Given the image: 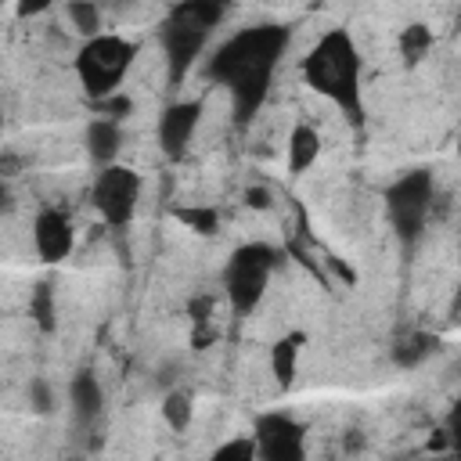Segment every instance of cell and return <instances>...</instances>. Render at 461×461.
Listing matches in <instances>:
<instances>
[{"mask_svg":"<svg viewBox=\"0 0 461 461\" xmlns=\"http://www.w3.org/2000/svg\"><path fill=\"white\" fill-rule=\"evenodd\" d=\"M176 220H180V223H187L194 234H216V227H220V216H216V209H209V205L176 209Z\"/></svg>","mask_w":461,"mask_h":461,"instance_id":"18","label":"cell"},{"mask_svg":"<svg viewBox=\"0 0 461 461\" xmlns=\"http://www.w3.org/2000/svg\"><path fill=\"white\" fill-rule=\"evenodd\" d=\"M29 310H32V317H36V324H40L43 331L54 328V295H50V285H40V288L32 292Z\"/></svg>","mask_w":461,"mask_h":461,"instance_id":"21","label":"cell"},{"mask_svg":"<svg viewBox=\"0 0 461 461\" xmlns=\"http://www.w3.org/2000/svg\"><path fill=\"white\" fill-rule=\"evenodd\" d=\"M385 202H389V216H393V223H396V230H400V238L414 241V238L421 234L425 220H429L432 176H429L425 169L403 173V176H400V180L389 187Z\"/></svg>","mask_w":461,"mask_h":461,"instance_id":"5","label":"cell"},{"mask_svg":"<svg viewBox=\"0 0 461 461\" xmlns=\"http://www.w3.org/2000/svg\"><path fill=\"white\" fill-rule=\"evenodd\" d=\"M432 349H436V339H432V335H425V331H414V335H407V339H400V342H396L393 360H396L400 367H418Z\"/></svg>","mask_w":461,"mask_h":461,"instance_id":"15","label":"cell"},{"mask_svg":"<svg viewBox=\"0 0 461 461\" xmlns=\"http://www.w3.org/2000/svg\"><path fill=\"white\" fill-rule=\"evenodd\" d=\"M68 400H72V411H76L79 421L97 418V411H101V403H104L101 385H97V378H94L90 371H79V375L72 378V385H68Z\"/></svg>","mask_w":461,"mask_h":461,"instance_id":"12","label":"cell"},{"mask_svg":"<svg viewBox=\"0 0 461 461\" xmlns=\"http://www.w3.org/2000/svg\"><path fill=\"white\" fill-rule=\"evenodd\" d=\"M432 461H447V457H432Z\"/></svg>","mask_w":461,"mask_h":461,"instance_id":"28","label":"cell"},{"mask_svg":"<svg viewBox=\"0 0 461 461\" xmlns=\"http://www.w3.org/2000/svg\"><path fill=\"white\" fill-rule=\"evenodd\" d=\"M176 18L191 22V25H202V29H212L220 18H223V7L220 4H209V0H191V4H180L173 7Z\"/></svg>","mask_w":461,"mask_h":461,"instance_id":"16","label":"cell"},{"mask_svg":"<svg viewBox=\"0 0 461 461\" xmlns=\"http://www.w3.org/2000/svg\"><path fill=\"white\" fill-rule=\"evenodd\" d=\"M274 259H277V252H274L270 245H259V241L234 249V256H230V263H227V295H230L234 310L249 313V310L259 303Z\"/></svg>","mask_w":461,"mask_h":461,"instance_id":"4","label":"cell"},{"mask_svg":"<svg viewBox=\"0 0 461 461\" xmlns=\"http://www.w3.org/2000/svg\"><path fill=\"white\" fill-rule=\"evenodd\" d=\"M104 108H108L112 115H115V112L122 115V112H130V101H126V97H108V101H104Z\"/></svg>","mask_w":461,"mask_h":461,"instance_id":"26","label":"cell"},{"mask_svg":"<svg viewBox=\"0 0 461 461\" xmlns=\"http://www.w3.org/2000/svg\"><path fill=\"white\" fill-rule=\"evenodd\" d=\"M317 155H321V137H317V130L295 126V130L288 133V166H292V173L310 169V166L317 162Z\"/></svg>","mask_w":461,"mask_h":461,"instance_id":"13","label":"cell"},{"mask_svg":"<svg viewBox=\"0 0 461 461\" xmlns=\"http://www.w3.org/2000/svg\"><path fill=\"white\" fill-rule=\"evenodd\" d=\"M429 47H432V32H429L425 25H407V29H403V36H400V50H403L407 61L425 58Z\"/></svg>","mask_w":461,"mask_h":461,"instance_id":"19","label":"cell"},{"mask_svg":"<svg viewBox=\"0 0 461 461\" xmlns=\"http://www.w3.org/2000/svg\"><path fill=\"white\" fill-rule=\"evenodd\" d=\"M447 432H450V447L461 454V400L450 407V418H447Z\"/></svg>","mask_w":461,"mask_h":461,"instance_id":"24","label":"cell"},{"mask_svg":"<svg viewBox=\"0 0 461 461\" xmlns=\"http://www.w3.org/2000/svg\"><path fill=\"white\" fill-rule=\"evenodd\" d=\"M252 439L259 461H306V432L288 414H263Z\"/></svg>","mask_w":461,"mask_h":461,"instance_id":"7","label":"cell"},{"mask_svg":"<svg viewBox=\"0 0 461 461\" xmlns=\"http://www.w3.org/2000/svg\"><path fill=\"white\" fill-rule=\"evenodd\" d=\"M256 457H259L256 439H230L212 454V461H256Z\"/></svg>","mask_w":461,"mask_h":461,"instance_id":"22","label":"cell"},{"mask_svg":"<svg viewBox=\"0 0 461 461\" xmlns=\"http://www.w3.org/2000/svg\"><path fill=\"white\" fill-rule=\"evenodd\" d=\"M205 36H209V29L191 25V22L176 18V14H169V25H166V32H162V43H166V54H169L173 79H180V76H184V68L194 61V54L202 50Z\"/></svg>","mask_w":461,"mask_h":461,"instance_id":"9","label":"cell"},{"mask_svg":"<svg viewBox=\"0 0 461 461\" xmlns=\"http://www.w3.org/2000/svg\"><path fill=\"white\" fill-rule=\"evenodd\" d=\"M299 346H303V335H285V339H277L274 349H270V371H274V382H277L281 389H288L292 378H295Z\"/></svg>","mask_w":461,"mask_h":461,"instance_id":"14","label":"cell"},{"mask_svg":"<svg viewBox=\"0 0 461 461\" xmlns=\"http://www.w3.org/2000/svg\"><path fill=\"white\" fill-rule=\"evenodd\" d=\"M32 245L43 263H61L72 252V223L58 209H43L32 223Z\"/></svg>","mask_w":461,"mask_h":461,"instance_id":"8","label":"cell"},{"mask_svg":"<svg viewBox=\"0 0 461 461\" xmlns=\"http://www.w3.org/2000/svg\"><path fill=\"white\" fill-rule=\"evenodd\" d=\"M245 202H249L252 209H270V191H267V187H256V184H252V187L245 191Z\"/></svg>","mask_w":461,"mask_h":461,"instance_id":"25","label":"cell"},{"mask_svg":"<svg viewBox=\"0 0 461 461\" xmlns=\"http://www.w3.org/2000/svg\"><path fill=\"white\" fill-rule=\"evenodd\" d=\"M29 403H32L36 414H47V411H50L54 396H50V385H47L43 378H32V382H29Z\"/></svg>","mask_w":461,"mask_h":461,"instance_id":"23","label":"cell"},{"mask_svg":"<svg viewBox=\"0 0 461 461\" xmlns=\"http://www.w3.org/2000/svg\"><path fill=\"white\" fill-rule=\"evenodd\" d=\"M133 43L122 40V36H94L83 43V50L76 54V72H79V83L90 97H108L115 94V86L122 83L130 61H133Z\"/></svg>","mask_w":461,"mask_h":461,"instance_id":"3","label":"cell"},{"mask_svg":"<svg viewBox=\"0 0 461 461\" xmlns=\"http://www.w3.org/2000/svg\"><path fill=\"white\" fill-rule=\"evenodd\" d=\"M306 83L331 97L335 104L357 112V97H360V58L353 40L342 29H331L317 40V47L310 50V58L303 61Z\"/></svg>","mask_w":461,"mask_h":461,"instance_id":"2","label":"cell"},{"mask_svg":"<svg viewBox=\"0 0 461 461\" xmlns=\"http://www.w3.org/2000/svg\"><path fill=\"white\" fill-rule=\"evenodd\" d=\"M198 115H202V104H194V101H184V104L166 108V115L158 122V144H162L166 155L176 158L187 148V140H191V133L198 126Z\"/></svg>","mask_w":461,"mask_h":461,"instance_id":"10","label":"cell"},{"mask_svg":"<svg viewBox=\"0 0 461 461\" xmlns=\"http://www.w3.org/2000/svg\"><path fill=\"white\" fill-rule=\"evenodd\" d=\"M137 191H140V180L133 169L126 166H104L97 184H94V205L97 212L104 216V223L112 227H122L133 209H137Z\"/></svg>","mask_w":461,"mask_h":461,"instance_id":"6","label":"cell"},{"mask_svg":"<svg viewBox=\"0 0 461 461\" xmlns=\"http://www.w3.org/2000/svg\"><path fill=\"white\" fill-rule=\"evenodd\" d=\"M119 148H122V130L115 126V119H94L86 126V151L94 162L108 166L119 155Z\"/></svg>","mask_w":461,"mask_h":461,"instance_id":"11","label":"cell"},{"mask_svg":"<svg viewBox=\"0 0 461 461\" xmlns=\"http://www.w3.org/2000/svg\"><path fill=\"white\" fill-rule=\"evenodd\" d=\"M65 14L72 18L76 32H83L86 40L101 36V7H97V4H68Z\"/></svg>","mask_w":461,"mask_h":461,"instance_id":"17","label":"cell"},{"mask_svg":"<svg viewBox=\"0 0 461 461\" xmlns=\"http://www.w3.org/2000/svg\"><path fill=\"white\" fill-rule=\"evenodd\" d=\"M162 418L180 432V429H187L191 425V396H184V393H166V400H162Z\"/></svg>","mask_w":461,"mask_h":461,"instance_id":"20","label":"cell"},{"mask_svg":"<svg viewBox=\"0 0 461 461\" xmlns=\"http://www.w3.org/2000/svg\"><path fill=\"white\" fill-rule=\"evenodd\" d=\"M285 40H288L285 29H277V25H256V29L238 32L230 43H223L216 50V58L209 65V76L230 90L234 115L241 122H249L252 112L259 108Z\"/></svg>","mask_w":461,"mask_h":461,"instance_id":"1","label":"cell"},{"mask_svg":"<svg viewBox=\"0 0 461 461\" xmlns=\"http://www.w3.org/2000/svg\"><path fill=\"white\" fill-rule=\"evenodd\" d=\"M457 155H461V130H457Z\"/></svg>","mask_w":461,"mask_h":461,"instance_id":"27","label":"cell"}]
</instances>
